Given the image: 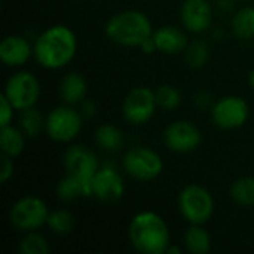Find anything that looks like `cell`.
I'll return each mask as SVG.
<instances>
[{
    "instance_id": "cell-25",
    "label": "cell",
    "mask_w": 254,
    "mask_h": 254,
    "mask_svg": "<svg viewBox=\"0 0 254 254\" xmlns=\"http://www.w3.org/2000/svg\"><path fill=\"white\" fill-rule=\"evenodd\" d=\"M210 46L205 40H193L185 51V61L190 68H202L210 61Z\"/></svg>"
},
{
    "instance_id": "cell-5",
    "label": "cell",
    "mask_w": 254,
    "mask_h": 254,
    "mask_svg": "<svg viewBox=\"0 0 254 254\" xmlns=\"http://www.w3.org/2000/svg\"><path fill=\"white\" fill-rule=\"evenodd\" d=\"M83 119L76 106L63 103L46 115L45 134L55 143H73L82 131Z\"/></svg>"
},
{
    "instance_id": "cell-2",
    "label": "cell",
    "mask_w": 254,
    "mask_h": 254,
    "mask_svg": "<svg viewBox=\"0 0 254 254\" xmlns=\"http://www.w3.org/2000/svg\"><path fill=\"white\" fill-rule=\"evenodd\" d=\"M128 240L138 253L165 254L171 244V234L168 223L161 214L141 211L129 222Z\"/></svg>"
},
{
    "instance_id": "cell-37",
    "label": "cell",
    "mask_w": 254,
    "mask_h": 254,
    "mask_svg": "<svg viewBox=\"0 0 254 254\" xmlns=\"http://www.w3.org/2000/svg\"><path fill=\"white\" fill-rule=\"evenodd\" d=\"M238 1H253V0H238Z\"/></svg>"
},
{
    "instance_id": "cell-31",
    "label": "cell",
    "mask_w": 254,
    "mask_h": 254,
    "mask_svg": "<svg viewBox=\"0 0 254 254\" xmlns=\"http://www.w3.org/2000/svg\"><path fill=\"white\" fill-rule=\"evenodd\" d=\"M77 109H79V112L82 113V116H83L85 119L94 118V116L97 115V110H98L95 101H92V100H89V98H85V100L77 106Z\"/></svg>"
},
{
    "instance_id": "cell-3",
    "label": "cell",
    "mask_w": 254,
    "mask_h": 254,
    "mask_svg": "<svg viewBox=\"0 0 254 254\" xmlns=\"http://www.w3.org/2000/svg\"><path fill=\"white\" fill-rule=\"evenodd\" d=\"M153 30L150 18L135 9L112 15L104 25L107 39L124 48H140V45L153 34Z\"/></svg>"
},
{
    "instance_id": "cell-13",
    "label": "cell",
    "mask_w": 254,
    "mask_h": 254,
    "mask_svg": "<svg viewBox=\"0 0 254 254\" xmlns=\"http://www.w3.org/2000/svg\"><path fill=\"white\" fill-rule=\"evenodd\" d=\"M125 193V182L113 165H101L92 177V195L101 202H116Z\"/></svg>"
},
{
    "instance_id": "cell-24",
    "label": "cell",
    "mask_w": 254,
    "mask_h": 254,
    "mask_svg": "<svg viewBox=\"0 0 254 254\" xmlns=\"http://www.w3.org/2000/svg\"><path fill=\"white\" fill-rule=\"evenodd\" d=\"M232 201L240 207H254V177L244 176L232 182L229 189Z\"/></svg>"
},
{
    "instance_id": "cell-17",
    "label": "cell",
    "mask_w": 254,
    "mask_h": 254,
    "mask_svg": "<svg viewBox=\"0 0 254 254\" xmlns=\"http://www.w3.org/2000/svg\"><path fill=\"white\" fill-rule=\"evenodd\" d=\"M88 94V82L79 71H68L58 83V95L64 104L79 106Z\"/></svg>"
},
{
    "instance_id": "cell-32",
    "label": "cell",
    "mask_w": 254,
    "mask_h": 254,
    "mask_svg": "<svg viewBox=\"0 0 254 254\" xmlns=\"http://www.w3.org/2000/svg\"><path fill=\"white\" fill-rule=\"evenodd\" d=\"M213 103H214V101L211 100V95H210V92H207V91H198V92L193 95V104H195L198 109L211 107Z\"/></svg>"
},
{
    "instance_id": "cell-8",
    "label": "cell",
    "mask_w": 254,
    "mask_h": 254,
    "mask_svg": "<svg viewBox=\"0 0 254 254\" xmlns=\"http://www.w3.org/2000/svg\"><path fill=\"white\" fill-rule=\"evenodd\" d=\"M40 91V82L31 71L18 70L7 77L3 95L13 104L16 112H21L37 104Z\"/></svg>"
},
{
    "instance_id": "cell-20",
    "label": "cell",
    "mask_w": 254,
    "mask_h": 254,
    "mask_svg": "<svg viewBox=\"0 0 254 254\" xmlns=\"http://www.w3.org/2000/svg\"><path fill=\"white\" fill-rule=\"evenodd\" d=\"M25 140L27 135L21 131V128L16 125H6L0 127V149L1 155L18 158L24 149H25Z\"/></svg>"
},
{
    "instance_id": "cell-27",
    "label": "cell",
    "mask_w": 254,
    "mask_h": 254,
    "mask_svg": "<svg viewBox=\"0 0 254 254\" xmlns=\"http://www.w3.org/2000/svg\"><path fill=\"white\" fill-rule=\"evenodd\" d=\"M19 254H48L51 252L48 240L40 235L37 231L24 232L22 238L18 243Z\"/></svg>"
},
{
    "instance_id": "cell-11",
    "label": "cell",
    "mask_w": 254,
    "mask_h": 254,
    "mask_svg": "<svg viewBox=\"0 0 254 254\" xmlns=\"http://www.w3.org/2000/svg\"><path fill=\"white\" fill-rule=\"evenodd\" d=\"M162 140L168 150L186 155L195 152L201 146L202 132L193 122L188 119H177L164 129Z\"/></svg>"
},
{
    "instance_id": "cell-28",
    "label": "cell",
    "mask_w": 254,
    "mask_h": 254,
    "mask_svg": "<svg viewBox=\"0 0 254 254\" xmlns=\"http://www.w3.org/2000/svg\"><path fill=\"white\" fill-rule=\"evenodd\" d=\"M158 107L167 112L176 110L182 104V92L174 85H161L155 89Z\"/></svg>"
},
{
    "instance_id": "cell-14",
    "label": "cell",
    "mask_w": 254,
    "mask_h": 254,
    "mask_svg": "<svg viewBox=\"0 0 254 254\" xmlns=\"http://www.w3.org/2000/svg\"><path fill=\"white\" fill-rule=\"evenodd\" d=\"M63 165L67 174H74L86 180H92L101 167L94 150L83 144H71L63 155Z\"/></svg>"
},
{
    "instance_id": "cell-36",
    "label": "cell",
    "mask_w": 254,
    "mask_h": 254,
    "mask_svg": "<svg viewBox=\"0 0 254 254\" xmlns=\"http://www.w3.org/2000/svg\"><path fill=\"white\" fill-rule=\"evenodd\" d=\"M247 82H249V85H250V88L254 91V68L249 73V77H247Z\"/></svg>"
},
{
    "instance_id": "cell-22",
    "label": "cell",
    "mask_w": 254,
    "mask_h": 254,
    "mask_svg": "<svg viewBox=\"0 0 254 254\" xmlns=\"http://www.w3.org/2000/svg\"><path fill=\"white\" fill-rule=\"evenodd\" d=\"M231 31L238 40L254 39V6L240 7L231 19Z\"/></svg>"
},
{
    "instance_id": "cell-6",
    "label": "cell",
    "mask_w": 254,
    "mask_h": 254,
    "mask_svg": "<svg viewBox=\"0 0 254 254\" xmlns=\"http://www.w3.org/2000/svg\"><path fill=\"white\" fill-rule=\"evenodd\" d=\"M122 168L129 177L138 182H152L162 174L164 161L155 149L149 146H134L124 155Z\"/></svg>"
},
{
    "instance_id": "cell-10",
    "label": "cell",
    "mask_w": 254,
    "mask_h": 254,
    "mask_svg": "<svg viewBox=\"0 0 254 254\" xmlns=\"http://www.w3.org/2000/svg\"><path fill=\"white\" fill-rule=\"evenodd\" d=\"M158 103L156 94L149 86H135L124 98L122 115L124 119L131 125H144L156 113Z\"/></svg>"
},
{
    "instance_id": "cell-26",
    "label": "cell",
    "mask_w": 254,
    "mask_h": 254,
    "mask_svg": "<svg viewBox=\"0 0 254 254\" xmlns=\"http://www.w3.org/2000/svg\"><path fill=\"white\" fill-rule=\"evenodd\" d=\"M46 226L52 231L55 235H68L74 229V216L71 211L60 208L54 210L48 216Z\"/></svg>"
},
{
    "instance_id": "cell-33",
    "label": "cell",
    "mask_w": 254,
    "mask_h": 254,
    "mask_svg": "<svg viewBox=\"0 0 254 254\" xmlns=\"http://www.w3.org/2000/svg\"><path fill=\"white\" fill-rule=\"evenodd\" d=\"M235 1H237V0H216L214 7H216L219 12H222V13H229V12L234 10Z\"/></svg>"
},
{
    "instance_id": "cell-15",
    "label": "cell",
    "mask_w": 254,
    "mask_h": 254,
    "mask_svg": "<svg viewBox=\"0 0 254 254\" xmlns=\"http://www.w3.org/2000/svg\"><path fill=\"white\" fill-rule=\"evenodd\" d=\"M34 57L33 43L21 34H9L0 42V60L4 65L19 68Z\"/></svg>"
},
{
    "instance_id": "cell-19",
    "label": "cell",
    "mask_w": 254,
    "mask_h": 254,
    "mask_svg": "<svg viewBox=\"0 0 254 254\" xmlns=\"http://www.w3.org/2000/svg\"><path fill=\"white\" fill-rule=\"evenodd\" d=\"M94 140L97 146L107 153H116L125 144V135L122 129L113 124H101L97 127L94 131Z\"/></svg>"
},
{
    "instance_id": "cell-16",
    "label": "cell",
    "mask_w": 254,
    "mask_h": 254,
    "mask_svg": "<svg viewBox=\"0 0 254 254\" xmlns=\"http://www.w3.org/2000/svg\"><path fill=\"white\" fill-rule=\"evenodd\" d=\"M152 37L156 43L158 52L164 55H177L185 52L189 45L186 31L176 25H161L153 30Z\"/></svg>"
},
{
    "instance_id": "cell-23",
    "label": "cell",
    "mask_w": 254,
    "mask_h": 254,
    "mask_svg": "<svg viewBox=\"0 0 254 254\" xmlns=\"http://www.w3.org/2000/svg\"><path fill=\"white\" fill-rule=\"evenodd\" d=\"M45 125H46V116L36 106L19 112L18 127L27 135V138L39 137L42 132H45Z\"/></svg>"
},
{
    "instance_id": "cell-35",
    "label": "cell",
    "mask_w": 254,
    "mask_h": 254,
    "mask_svg": "<svg viewBox=\"0 0 254 254\" xmlns=\"http://www.w3.org/2000/svg\"><path fill=\"white\" fill-rule=\"evenodd\" d=\"M180 253H182V250H180V247H177V246L170 244V247L167 249V254H180Z\"/></svg>"
},
{
    "instance_id": "cell-30",
    "label": "cell",
    "mask_w": 254,
    "mask_h": 254,
    "mask_svg": "<svg viewBox=\"0 0 254 254\" xmlns=\"http://www.w3.org/2000/svg\"><path fill=\"white\" fill-rule=\"evenodd\" d=\"M15 173V164H13V158L10 156H1V168H0V182L1 183H7Z\"/></svg>"
},
{
    "instance_id": "cell-21",
    "label": "cell",
    "mask_w": 254,
    "mask_h": 254,
    "mask_svg": "<svg viewBox=\"0 0 254 254\" xmlns=\"http://www.w3.org/2000/svg\"><path fill=\"white\" fill-rule=\"evenodd\" d=\"M183 244L190 254H208L211 250V237L204 225H189L185 232Z\"/></svg>"
},
{
    "instance_id": "cell-29",
    "label": "cell",
    "mask_w": 254,
    "mask_h": 254,
    "mask_svg": "<svg viewBox=\"0 0 254 254\" xmlns=\"http://www.w3.org/2000/svg\"><path fill=\"white\" fill-rule=\"evenodd\" d=\"M16 109L13 107V104L1 94L0 97V127H6L10 125L13 121Z\"/></svg>"
},
{
    "instance_id": "cell-9",
    "label": "cell",
    "mask_w": 254,
    "mask_h": 254,
    "mask_svg": "<svg viewBox=\"0 0 254 254\" xmlns=\"http://www.w3.org/2000/svg\"><path fill=\"white\" fill-rule=\"evenodd\" d=\"M211 122L225 131L244 127L250 118V106L240 95H225L217 98L210 107Z\"/></svg>"
},
{
    "instance_id": "cell-34",
    "label": "cell",
    "mask_w": 254,
    "mask_h": 254,
    "mask_svg": "<svg viewBox=\"0 0 254 254\" xmlns=\"http://www.w3.org/2000/svg\"><path fill=\"white\" fill-rule=\"evenodd\" d=\"M138 49H141V52L143 54H146V55H150V54H153V52H158V48H156V43H155V40H153V37L150 36L149 39H146L141 45H140V48Z\"/></svg>"
},
{
    "instance_id": "cell-7",
    "label": "cell",
    "mask_w": 254,
    "mask_h": 254,
    "mask_svg": "<svg viewBox=\"0 0 254 254\" xmlns=\"http://www.w3.org/2000/svg\"><path fill=\"white\" fill-rule=\"evenodd\" d=\"M49 208L46 202L34 195L21 196L13 202L9 211V220L13 228L21 232H31L39 231L42 226L46 225Z\"/></svg>"
},
{
    "instance_id": "cell-18",
    "label": "cell",
    "mask_w": 254,
    "mask_h": 254,
    "mask_svg": "<svg viewBox=\"0 0 254 254\" xmlns=\"http://www.w3.org/2000/svg\"><path fill=\"white\" fill-rule=\"evenodd\" d=\"M55 193L63 202H71L80 198H92V180L65 173V176L58 182Z\"/></svg>"
},
{
    "instance_id": "cell-12",
    "label": "cell",
    "mask_w": 254,
    "mask_h": 254,
    "mask_svg": "<svg viewBox=\"0 0 254 254\" xmlns=\"http://www.w3.org/2000/svg\"><path fill=\"white\" fill-rule=\"evenodd\" d=\"M214 7L208 0H183L180 6L182 27L190 34H202L211 28Z\"/></svg>"
},
{
    "instance_id": "cell-1",
    "label": "cell",
    "mask_w": 254,
    "mask_h": 254,
    "mask_svg": "<svg viewBox=\"0 0 254 254\" xmlns=\"http://www.w3.org/2000/svg\"><path fill=\"white\" fill-rule=\"evenodd\" d=\"M34 60L46 70H61L67 67L77 54L76 33L64 24L45 28L33 42Z\"/></svg>"
},
{
    "instance_id": "cell-4",
    "label": "cell",
    "mask_w": 254,
    "mask_h": 254,
    "mask_svg": "<svg viewBox=\"0 0 254 254\" xmlns=\"http://www.w3.org/2000/svg\"><path fill=\"white\" fill-rule=\"evenodd\" d=\"M182 217L189 225H205L216 211V202L211 192L196 183L185 186L177 198Z\"/></svg>"
}]
</instances>
